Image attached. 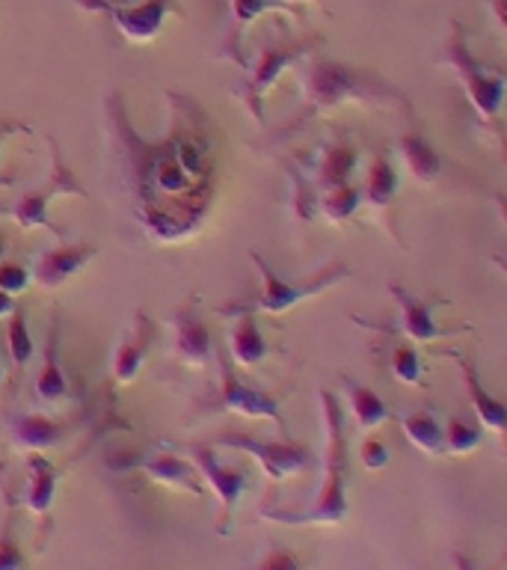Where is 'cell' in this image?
Returning a JSON list of instances; mask_svg holds the SVG:
<instances>
[{
    "label": "cell",
    "instance_id": "cell-22",
    "mask_svg": "<svg viewBox=\"0 0 507 570\" xmlns=\"http://www.w3.org/2000/svg\"><path fill=\"white\" fill-rule=\"evenodd\" d=\"M400 158L407 164L409 176L421 185H434L443 176V158L421 134H404L400 137Z\"/></svg>",
    "mask_w": 507,
    "mask_h": 570
},
{
    "label": "cell",
    "instance_id": "cell-39",
    "mask_svg": "<svg viewBox=\"0 0 507 570\" xmlns=\"http://www.w3.org/2000/svg\"><path fill=\"white\" fill-rule=\"evenodd\" d=\"M496 205H498V214H501V220H505V226H507V196L496 194Z\"/></svg>",
    "mask_w": 507,
    "mask_h": 570
},
{
    "label": "cell",
    "instance_id": "cell-33",
    "mask_svg": "<svg viewBox=\"0 0 507 570\" xmlns=\"http://www.w3.org/2000/svg\"><path fill=\"white\" fill-rule=\"evenodd\" d=\"M30 271H27L24 265H16V262H3L0 265V292H7V294H21L30 285Z\"/></svg>",
    "mask_w": 507,
    "mask_h": 570
},
{
    "label": "cell",
    "instance_id": "cell-24",
    "mask_svg": "<svg viewBox=\"0 0 507 570\" xmlns=\"http://www.w3.org/2000/svg\"><path fill=\"white\" fill-rule=\"evenodd\" d=\"M398 187H400V176L398 169L391 167L389 160L377 155L368 169V178H365V203L374 205V208H389L395 199H398Z\"/></svg>",
    "mask_w": 507,
    "mask_h": 570
},
{
    "label": "cell",
    "instance_id": "cell-27",
    "mask_svg": "<svg viewBox=\"0 0 507 570\" xmlns=\"http://www.w3.org/2000/svg\"><path fill=\"white\" fill-rule=\"evenodd\" d=\"M484 443V428L478 419L451 416L445 425V454H471Z\"/></svg>",
    "mask_w": 507,
    "mask_h": 570
},
{
    "label": "cell",
    "instance_id": "cell-25",
    "mask_svg": "<svg viewBox=\"0 0 507 570\" xmlns=\"http://www.w3.org/2000/svg\"><path fill=\"white\" fill-rule=\"evenodd\" d=\"M36 395L48 404L53 401H62L69 395V381H66V372L60 365V351H57V330L51 333V342H48V351H44L42 372L36 377Z\"/></svg>",
    "mask_w": 507,
    "mask_h": 570
},
{
    "label": "cell",
    "instance_id": "cell-35",
    "mask_svg": "<svg viewBox=\"0 0 507 570\" xmlns=\"http://www.w3.org/2000/svg\"><path fill=\"white\" fill-rule=\"evenodd\" d=\"M493 3V16L501 27H507V0H489Z\"/></svg>",
    "mask_w": 507,
    "mask_h": 570
},
{
    "label": "cell",
    "instance_id": "cell-16",
    "mask_svg": "<svg viewBox=\"0 0 507 570\" xmlns=\"http://www.w3.org/2000/svg\"><path fill=\"white\" fill-rule=\"evenodd\" d=\"M151 338H155V330H151L149 318L146 315H137L133 318V327L128 330L116 347L113 356V377L116 383H133L137 381V374H140L142 363H146V354H149Z\"/></svg>",
    "mask_w": 507,
    "mask_h": 570
},
{
    "label": "cell",
    "instance_id": "cell-2",
    "mask_svg": "<svg viewBox=\"0 0 507 570\" xmlns=\"http://www.w3.org/2000/svg\"><path fill=\"white\" fill-rule=\"evenodd\" d=\"M302 92L315 110H329V107L345 105V101H382L386 105L391 96L386 83L332 60L311 62L306 78H302Z\"/></svg>",
    "mask_w": 507,
    "mask_h": 570
},
{
    "label": "cell",
    "instance_id": "cell-7",
    "mask_svg": "<svg viewBox=\"0 0 507 570\" xmlns=\"http://www.w3.org/2000/svg\"><path fill=\"white\" fill-rule=\"evenodd\" d=\"M187 458L196 463V470L202 475L205 488L213 490V497L220 502L222 508V525L231 523V514H235V508L243 499L249 488V475L247 470H238V466H229V463H222L213 452V445H202V443H190L185 449Z\"/></svg>",
    "mask_w": 507,
    "mask_h": 570
},
{
    "label": "cell",
    "instance_id": "cell-1",
    "mask_svg": "<svg viewBox=\"0 0 507 570\" xmlns=\"http://www.w3.org/2000/svg\"><path fill=\"white\" fill-rule=\"evenodd\" d=\"M320 410L327 425V472L318 497L306 511H261V517L285 525H338L347 517V479H350V452L345 434V407L329 390L320 392Z\"/></svg>",
    "mask_w": 507,
    "mask_h": 570
},
{
    "label": "cell",
    "instance_id": "cell-9",
    "mask_svg": "<svg viewBox=\"0 0 507 570\" xmlns=\"http://www.w3.org/2000/svg\"><path fill=\"white\" fill-rule=\"evenodd\" d=\"M119 466H133L142 475H149L155 484H163L169 490H181V493H190V497H202L205 493V481L199 475V470H196V463L190 458H181V454L146 452L131 458V461H122Z\"/></svg>",
    "mask_w": 507,
    "mask_h": 570
},
{
    "label": "cell",
    "instance_id": "cell-4",
    "mask_svg": "<svg viewBox=\"0 0 507 570\" xmlns=\"http://www.w3.org/2000/svg\"><path fill=\"white\" fill-rule=\"evenodd\" d=\"M213 445H229L238 452H247L261 463V470L270 481H288L300 472L315 466V454L309 445L291 443V440H258L249 434H220L213 436Z\"/></svg>",
    "mask_w": 507,
    "mask_h": 570
},
{
    "label": "cell",
    "instance_id": "cell-41",
    "mask_svg": "<svg viewBox=\"0 0 507 570\" xmlns=\"http://www.w3.org/2000/svg\"><path fill=\"white\" fill-rule=\"evenodd\" d=\"M3 253H7V240L0 238V256H3Z\"/></svg>",
    "mask_w": 507,
    "mask_h": 570
},
{
    "label": "cell",
    "instance_id": "cell-38",
    "mask_svg": "<svg viewBox=\"0 0 507 570\" xmlns=\"http://www.w3.org/2000/svg\"><path fill=\"white\" fill-rule=\"evenodd\" d=\"M454 564H457V570H475V564L466 556H460V552H454Z\"/></svg>",
    "mask_w": 507,
    "mask_h": 570
},
{
    "label": "cell",
    "instance_id": "cell-6",
    "mask_svg": "<svg viewBox=\"0 0 507 570\" xmlns=\"http://www.w3.org/2000/svg\"><path fill=\"white\" fill-rule=\"evenodd\" d=\"M220 360V392L211 399V410L217 413H240L247 419H270L285 431V416L279 410V401L267 392L249 386L238 372L231 356H217Z\"/></svg>",
    "mask_w": 507,
    "mask_h": 570
},
{
    "label": "cell",
    "instance_id": "cell-8",
    "mask_svg": "<svg viewBox=\"0 0 507 570\" xmlns=\"http://www.w3.org/2000/svg\"><path fill=\"white\" fill-rule=\"evenodd\" d=\"M60 194H78V196H87V190L80 187V181L74 178L69 167H66V160H62L60 149L53 146V164H51V176L44 181L42 187H36L30 194H24L21 199L16 203L12 208V217L21 229H36V226H48L51 232L60 235V229L48 220V205H51L53 196Z\"/></svg>",
    "mask_w": 507,
    "mask_h": 570
},
{
    "label": "cell",
    "instance_id": "cell-20",
    "mask_svg": "<svg viewBox=\"0 0 507 570\" xmlns=\"http://www.w3.org/2000/svg\"><path fill=\"white\" fill-rule=\"evenodd\" d=\"M400 431L409 440V445H416L418 452L427 458H443L445 454V425L430 413V410H416L400 416Z\"/></svg>",
    "mask_w": 507,
    "mask_h": 570
},
{
    "label": "cell",
    "instance_id": "cell-28",
    "mask_svg": "<svg viewBox=\"0 0 507 570\" xmlns=\"http://www.w3.org/2000/svg\"><path fill=\"white\" fill-rule=\"evenodd\" d=\"M389 368L395 374V381L404 383V386H427L425 383V360L418 354L416 347L400 345L391 351Z\"/></svg>",
    "mask_w": 507,
    "mask_h": 570
},
{
    "label": "cell",
    "instance_id": "cell-42",
    "mask_svg": "<svg viewBox=\"0 0 507 570\" xmlns=\"http://www.w3.org/2000/svg\"><path fill=\"white\" fill-rule=\"evenodd\" d=\"M0 381H3V372H0Z\"/></svg>",
    "mask_w": 507,
    "mask_h": 570
},
{
    "label": "cell",
    "instance_id": "cell-13",
    "mask_svg": "<svg viewBox=\"0 0 507 570\" xmlns=\"http://www.w3.org/2000/svg\"><path fill=\"white\" fill-rule=\"evenodd\" d=\"M169 3L172 0H146V3H137V7H125V3L116 7V3H107V0H96V7L113 18L116 27L131 42H149L151 36L160 33V24H163Z\"/></svg>",
    "mask_w": 507,
    "mask_h": 570
},
{
    "label": "cell",
    "instance_id": "cell-18",
    "mask_svg": "<svg viewBox=\"0 0 507 570\" xmlns=\"http://www.w3.org/2000/svg\"><path fill=\"white\" fill-rule=\"evenodd\" d=\"M27 511L33 517H44L51 511L53 497H57V484H60V472L48 461L44 452H33L27 458Z\"/></svg>",
    "mask_w": 507,
    "mask_h": 570
},
{
    "label": "cell",
    "instance_id": "cell-40",
    "mask_svg": "<svg viewBox=\"0 0 507 570\" xmlns=\"http://www.w3.org/2000/svg\"><path fill=\"white\" fill-rule=\"evenodd\" d=\"M493 262H496L498 271H501V274L507 276V258H505V256H493Z\"/></svg>",
    "mask_w": 507,
    "mask_h": 570
},
{
    "label": "cell",
    "instance_id": "cell-36",
    "mask_svg": "<svg viewBox=\"0 0 507 570\" xmlns=\"http://www.w3.org/2000/svg\"><path fill=\"white\" fill-rule=\"evenodd\" d=\"M16 309V301H12V294L0 292V315H12Z\"/></svg>",
    "mask_w": 507,
    "mask_h": 570
},
{
    "label": "cell",
    "instance_id": "cell-11",
    "mask_svg": "<svg viewBox=\"0 0 507 570\" xmlns=\"http://www.w3.org/2000/svg\"><path fill=\"white\" fill-rule=\"evenodd\" d=\"M448 356H451L454 363H457V368H460L466 392H469L471 413H475V419L480 422V428H484V431H493L507 449V404L505 401H498L496 395L480 383L478 368H475V363H471L469 356L460 354V351H448Z\"/></svg>",
    "mask_w": 507,
    "mask_h": 570
},
{
    "label": "cell",
    "instance_id": "cell-30",
    "mask_svg": "<svg viewBox=\"0 0 507 570\" xmlns=\"http://www.w3.org/2000/svg\"><path fill=\"white\" fill-rule=\"evenodd\" d=\"M359 461H362L365 470H386L391 461V452L389 445L377 440V436H368L362 445H359Z\"/></svg>",
    "mask_w": 507,
    "mask_h": 570
},
{
    "label": "cell",
    "instance_id": "cell-26",
    "mask_svg": "<svg viewBox=\"0 0 507 570\" xmlns=\"http://www.w3.org/2000/svg\"><path fill=\"white\" fill-rule=\"evenodd\" d=\"M362 203V190H356L354 185L327 187L324 196H320V212H324V217H327L329 223H345L359 212V205Z\"/></svg>",
    "mask_w": 507,
    "mask_h": 570
},
{
    "label": "cell",
    "instance_id": "cell-19",
    "mask_svg": "<svg viewBox=\"0 0 507 570\" xmlns=\"http://www.w3.org/2000/svg\"><path fill=\"white\" fill-rule=\"evenodd\" d=\"M229 356L235 365L252 368V365L265 363L267 356V338L261 336L256 312H240L235 327L229 333Z\"/></svg>",
    "mask_w": 507,
    "mask_h": 570
},
{
    "label": "cell",
    "instance_id": "cell-34",
    "mask_svg": "<svg viewBox=\"0 0 507 570\" xmlns=\"http://www.w3.org/2000/svg\"><path fill=\"white\" fill-rule=\"evenodd\" d=\"M274 3L267 0H231V9H235V27H247L252 18H258L265 9H270Z\"/></svg>",
    "mask_w": 507,
    "mask_h": 570
},
{
    "label": "cell",
    "instance_id": "cell-15",
    "mask_svg": "<svg viewBox=\"0 0 507 570\" xmlns=\"http://www.w3.org/2000/svg\"><path fill=\"white\" fill-rule=\"evenodd\" d=\"M300 57V48H285V45H270V48H261V57L249 69V78L240 89V96L247 101V107L256 116H261V98L265 92L276 83V78L282 75L285 66H291L294 60Z\"/></svg>",
    "mask_w": 507,
    "mask_h": 570
},
{
    "label": "cell",
    "instance_id": "cell-3",
    "mask_svg": "<svg viewBox=\"0 0 507 570\" xmlns=\"http://www.w3.org/2000/svg\"><path fill=\"white\" fill-rule=\"evenodd\" d=\"M252 258H256L258 274H261V292H258L256 301L243 303L238 312H267V315H282V312L294 309L297 303L309 301V297H315V294L327 292L329 285L341 283V279L350 276V267H347L341 258H332L320 274L309 276V279H300V283H288V279H282V276L276 274L274 267L267 265L265 258L258 256V253H252Z\"/></svg>",
    "mask_w": 507,
    "mask_h": 570
},
{
    "label": "cell",
    "instance_id": "cell-29",
    "mask_svg": "<svg viewBox=\"0 0 507 570\" xmlns=\"http://www.w3.org/2000/svg\"><path fill=\"white\" fill-rule=\"evenodd\" d=\"M9 354L16 360V365H24L30 356H33V338H30V330H27V315L21 306L12 309V318H9Z\"/></svg>",
    "mask_w": 507,
    "mask_h": 570
},
{
    "label": "cell",
    "instance_id": "cell-23",
    "mask_svg": "<svg viewBox=\"0 0 507 570\" xmlns=\"http://www.w3.org/2000/svg\"><path fill=\"white\" fill-rule=\"evenodd\" d=\"M356 149L347 146V142H332V146H324L318 160V185L327 190V187L350 185V176L356 173Z\"/></svg>",
    "mask_w": 507,
    "mask_h": 570
},
{
    "label": "cell",
    "instance_id": "cell-17",
    "mask_svg": "<svg viewBox=\"0 0 507 570\" xmlns=\"http://www.w3.org/2000/svg\"><path fill=\"white\" fill-rule=\"evenodd\" d=\"M9 434H12V443L24 452H48V449H57V445L66 440V428L53 419L42 416V413H21V416L12 419L9 425Z\"/></svg>",
    "mask_w": 507,
    "mask_h": 570
},
{
    "label": "cell",
    "instance_id": "cell-10",
    "mask_svg": "<svg viewBox=\"0 0 507 570\" xmlns=\"http://www.w3.org/2000/svg\"><path fill=\"white\" fill-rule=\"evenodd\" d=\"M169 330H172V354L181 360L190 368H202V365L211 363V356L217 354L213 347L211 330L199 318V312L193 306H185L178 309L172 318H169Z\"/></svg>",
    "mask_w": 507,
    "mask_h": 570
},
{
    "label": "cell",
    "instance_id": "cell-12",
    "mask_svg": "<svg viewBox=\"0 0 507 570\" xmlns=\"http://www.w3.org/2000/svg\"><path fill=\"white\" fill-rule=\"evenodd\" d=\"M389 294L395 297V303H398V327L404 336L412 338V342H421V345L436 342V338L443 336H451V333L436 321L430 303L416 297V294H409L400 283H389Z\"/></svg>",
    "mask_w": 507,
    "mask_h": 570
},
{
    "label": "cell",
    "instance_id": "cell-32",
    "mask_svg": "<svg viewBox=\"0 0 507 570\" xmlns=\"http://www.w3.org/2000/svg\"><path fill=\"white\" fill-rule=\"evenodd\" d=\"M27 568V559L24 552H21V543L16 541V534L12 529H3L0 534V570H24Z\"/></svg>",
    "mask_w": 507,
    "mask_h": 570
},
{
    "label": "cell",
    "instance_id": "cell-37",
    "mask_svg": "<svg viewBox=\"0 0 507 570\" xmlns=\"http://www.w3.org/2000/svg\"><path fill=\"white\" fill-rule=\"evenodd\" d=\"M16 131H24L27 134V125H12V122L0 125V146H3V140H7L9 134H16Z\"/></svg>",
    "mask_w": 507,
    "mask_h": 570
},
{
    "label": "cell",
    "instance_id": "cell-21",
    "mask_svg": "<svg viewBox=\"0 0 507 570\" xmlns=\"http://www.w3.org/2000/svg\"><path fill=\"white\" fill-rule=\"evenodd\" d=\"M345 392H347V407H350V416H354L359 431H374V428H380L382 422H389L391 419L386 401H382L371 386L356 383L354 377H345Z\"/></svg>",
    "mask_w": 507,
    "mask_h": 570
},
{
    "label": "cell",
    "instance_id": "cell-14",
    "mask_svg": "<svg viewBox=\"0 0 507 570\" xmlns=\"http://www.w3.org/2000/svg\"><path fill=\"white\" fill-rule=\"evenodd\" d=\"M96 244H62L39 256L33 267V279L44 288H60L62 283H69L71 276L83 271V267L96 258Z\"/></svg>",
    "mask_w": 507,
    "mask_h": 570
},
{
    "label": "cell",
    "instance_id": "cell-31",
    "mask_svg": "<svg viewBox=\"0 0 507 570\" xmlns=\"http://www.w3.org/2000/svg\"><path fill=\"white\" fill-rule=\"evenodd\" d=\"M252 570H302V561L285 547H270L261 559L252 564Z\"/></svg>",
    "mask_w": 507,
    "mask_h": 570
},
{
    "label": "cell",
    "instance_id": "cell-5",
    "mask_svg": "<svg viewBox=\"0 0 507 570\" xmlns=\"http://www.w3.org/2000/svg\"><path fill=\"white\" fill-rule=\"evenodd\" d=\"M448 66L457 71V80L463 83V92L469 98L471 110L478 114L480 122H498V114H501V105H505L507 83L505 78L498 75H489V69H484L460 39H454L448 45Z\"/></svg>",
    "mask_w": 507,
    "mask_h": 570
}]
</instances>
